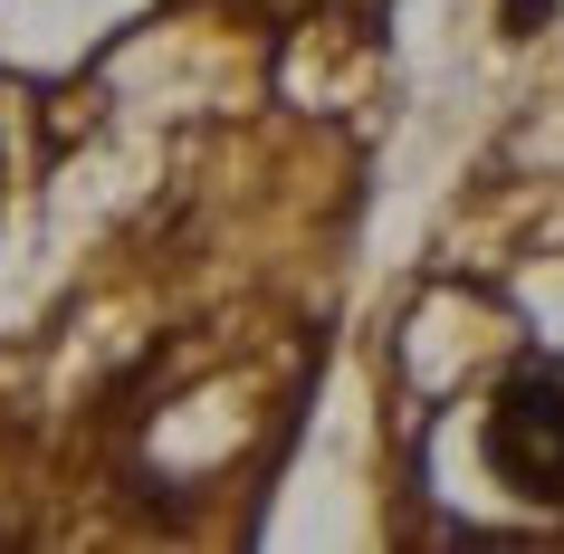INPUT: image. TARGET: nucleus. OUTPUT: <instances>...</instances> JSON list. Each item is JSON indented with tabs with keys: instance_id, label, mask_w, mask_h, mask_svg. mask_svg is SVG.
Wrapping results in <instances>:
<instances>
[{
	"instance_id": "1",
	"label": "nucleus",
	"mask_w": 564,
	"mask_h": 554,
	"mask_svg": "<svg viewBox=\"0 0 564 554\" xmlns=\"http://www.w3.org/2000/svg\"><path fill=\"white\" fill-rule=\"evenodd\" d=\"M488 468L535 507H564V382L555 373H517L488 402Z\"/></svg>"
}]
</instances>
